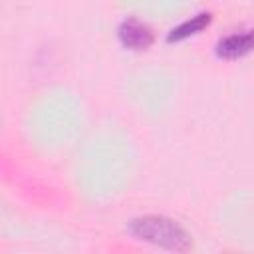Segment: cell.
<instances>
[{"instance_id":"1","label":"cell","mask_w":254,"mask_h":254,"mask_svg":"<svg viewBox=\"0 0 254 254\" xmlns=\"http://www.w3.org/2000/svg\"><path fill=\"white\" fill-rule=\"evenodd\" d=\"M252 48H254V30L244 32V34L228 36V38H224V40L218 44V52H220V56H224V58L242 56V54H246V52L252 50Z\"/></svg>"},{"instance_id":"2","label":"cell","mask_w":254,"mask_h":254,"mask_svg":"<svg viewBox=\"0 0 254 254\" xmlns=\"http://www.w3.org/2000/svg\"><path fill=\"white\" fill-rule=\"evenodd\" d=\"M119 34H121L123 44L129 46V48H135V50L145 48V46H149V42H151V32H149V28L143 26V24H139V22H125V24L121 26V32H119Z\"/></svg>"},{"instance_id":"3","label":"cell","mask_w":254,"mask_h":254,"mask_svg":"<svg viewBox=\"0 0 254 254\" xmlns=\"http://www.w3.org/2000/svg\"><path fill=\"white\" fill-rule=\"evenodd\" d=\"M206 24H208V14H198V16H194L192 20L181 24L177 30H173L171 40H181V38H185V36H189V34H194V32L202 30Z\"/></svg>"}]
</instances>
